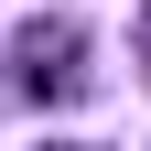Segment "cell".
Listing matches in <instances>:
<instances>
[{
    "label": "cell",
    "mask_w": 151,
    "mask_h": 151,
    "mask_svg": "<svg viewBox=\"0 0 151 151\" xmlns=\"http://www.w3.org/2000/svg\"><path fill=\"white\" fill-rule=\"evenodd\" d=\"M11 76H22V97H76L86 86V32L54 11V22H22L11 32Z\"/></svg>",
    "instance_id": "6da1fadb"
},
{
    "label": "cell",
    "mask_w": 151,
    "mask_h": 151,
    "mask_svg": "<svg viewBox=\"0 0 151 151\" xmlns=\"http://www.w3.org/2000/svg\"><path fill=\"white\" fill-rule=\"evenodd\" d=\"M129 32H140V65H151V0H140V22H129Z\"/></svg>",
    "instance_id": "7a4b0ae2"
}]
</instances>
